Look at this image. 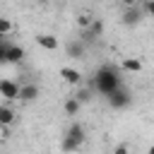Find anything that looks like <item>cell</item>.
<instances>
[{"instance_id":"cell-6","label":"cell","mask_w":154,"mask_h":154,"mask_svg":"<svg viewBox=\"0 0 154 154\" xmlns=\"http://www.w3.org/2000/svg\"><path fill=\"white\" fill-rule=\"evenodd\" d=\"M41 96V89H38V84H34V82H26V84H19V101H24V103H31V101H36Z\"/></svg>"},{"instance_id":"cell-14","label":"cell","mask_w":154,"mask_h":154,"mask_svg":"<svg viewBox=\"0 0 154 154\" xmlns=\"http://www.w3.org/2000/svg\"><path fill=\"white\" fill-rule=\"evenodd\" d=\"M63 108H65V113H67V116H77V113H79V108H82V103H79L75 96H70V99L65 101V106H63Z\"/></svg>"},{"instance_id":"cell-7","label":"cell","mask_w":154,"mask_h":154,"mask_svg":"<svg viewBox=\"0 0 154 154\" xmlns=\"http://www.w3.org/2000/svg\"><path fill=\"white\" fill-rule=\"evenodd\" d=\"M0 96H5L7 101H17V96H19V84L14 82V79H0Z\"/></svg>"},{"instance_id":"cell-16","label":"cell","mask_w":154,"mask_h":154,"mask_svg":"<svg viewBox=\"0 0 154 154\" xmlns=\"http://www.w3.org/2000/svg\"><path fill=\"white\" fill-rule=\"evenodd\" d=\"M91 22H94V14H89V12H82V14H77V26H79L82 31H84V29H87Z\"/></svg>"},{"instance_id":"cell-5","label":"cell","mask_w":154,"mask_h":154,"mask_svg":"<svg viewBox=\"0 0 154 154\" xmlns=\"http://www.w3.org/2000/svg\"><path fill=\"white\" fill-rule=\"evenodd\" d=\"M142 14H144V10L140 5H128L125 12H123V24L125 26H137L142 22Z\"/></svg>"},{"instance_id":"cell-8","label":"cell","mask_w":154,"mask_h":154,"mask_svg":"<svg viewBox=\"0 0 154 154\" xmlns=\"http://www.w3.org/2000/svg\"><path fill=\"white\" fill-rule=\"evenodd\" d=\"M60 77L70 84V87H82V72L79 70H75V67H60Z\"/></svg>"},{"instance_id":"cell-10","label":"cell","mask_w":154,"mask_h":154,"mask_svg":"<svg viewBox=\"0 0 154 154\" xmlns=\"http://www.w3.org/2000/svg\"><path fill=\"white\" fill-rule=\"evenodd\" d=\"M24 55H26V51H24L19 43H10V48H7V60H5V63H22Z\"/></svg>"},{"instance_id":"cell-11","label":"cell","mask_w":154,"mask_h":154,"mask_svg":"<svg viewBox=\"0 0 154 154\" xmlns=\"http://www.w3.org/2000/svg\"><path fill=\"white\" fill-rule=\"evenodd\" d=\"M17 120V113H14V108H10V106H0V128H7V125H12Z\"/></svg>"},{"instance_id":"cell-3","label":"cell","mask_w":154,"mask_h":154,"mask_svg":"<svg viewBox=\"0 0 154 154\" xmlns=\"http://www.w3.org/2000/svg\"><path fill=\"white\" fill-rule=\"evenodd\" d=\"M106 101H108V106H111V108L123 111V108H128V106L132 103V94H130V89L123 84V87H120V89H116L111 96H106Z\"/></svg>"},{"instance_id":"cell-15","label":"cell","mask_w":154,"mask_h":154,"mask_svg":"<svg viewBox=\"0 0 154 154\" xmlns=\"http://www.w3.org/2000/svg\"><path fill=\"white\" fill-rule=\"evenodd\" d=\"M91 96H94V91H91V87H84V89H77V94H75V99H77L79 103H87V101H91Z\"/></svg>"},{"instance_id":"cell-18","label":"cell","mask_w":154,"mask_h":154,"mask_svg":"<svg viewBox=\"0 0 154 154\" xmlns=\"http://www.w3.org/2000/svg\"><path fill=\"white\" fill-rule=\"evenodd\" d=\"M12 29H14L12 19H7V17H0V36H7Z\"/></svg>"},{"instance_id":"cell-1","label":"cell","mask_w":154,"mask_h":154,"mask_svg":"<svg viewBox=\"0 0 154 154\" xmlns=\"http://www.w3.org/2000/svg\"><path fill=\"white\" fill-rule=\"evenodd\" d=\"M123 87V72L120 67L111 65V63H103L94 77H91V91L94 94H101V96H111L116 89Z\"/></svg>"},{"instance_id":"cell-9","label":"cell","mask_w":154,"mask_h":154,"mask_svg":"<svg viewBox=\"0 0 154 154\" xmlns=\"http://www.w3.org/2000/svg\"><path fill=\"white\" fill-rule=\"evenodd\" d=\"M36 43L43 48V51H58V38L53 34H38L36 36Z\"/></svg>"},{"instance_id":"cell-13","label":"cell","mask_w":154,"mask_h":154,"mask_svg":"<svg viewBox=\"0 0 154 154\" xmlns=\"http://www.w3.org/2000/svg\"><path fill=\"white\" fill-rule=\"evenodd\" d=\"M120 70H128V72H140V70H142V60H140V58H123Z\"/></svg>"},{"instance_id":"cell-19","label":"cell","mask_w":154,"mask_h":154,"mask_svg":"<svg viewBox=\"0 0 154 154\" xmlns=\"http://www.w3.org/2000/svg\"><path fill=\"white\" fill-rule=\"evenodd\" d=\"M113 154H130V147L128 144H116L113 147Z\"/></svg>"},{"instance_id":"cell-21","label":"cell","mask_w":154,"mask_h":154,"mask_svg":"<svg viewBox=\"0 0 154 154\" xmlns=\"http://www.w3.org/2000/svg\"><path fill=\"white\" fill-rule=\"evenodd\" d=\"M147 154H154V144H152V147H149V149H147Z\"/></svg>"},{"instance_id":"cell-12","label":"cell","mask_w":154,"mask_h":154,"mask_svg":"<svg viewBox=\"0 0 154 154\" xmlns=\"http://www.w3.org/2000/svg\"><path fill=\"white\" fill-rule=\"evenodd\" d=\"M84 51H87V43H82V41H70L67 43V55L70 58H82Z\"/></svg>"},{"instance_id":"cell-2","label":"cell","mask_w":154,"mask_h":154,"mask_svg":"<svg viewBox=\"0 0 154 154\" xmlns=\"http://www.w3.org/2000/svg\"><path fill=\"white\" fill-rule=\"evenodd\" d=\"M84 140H87V135H84V125H82V123H77V120H72V123L67 125V130H65L63 140H60V149H63L65 154L77 152V149L84 144Z\"/></svg>"},{"instance_id":"cell-4","label":"cell","mask_w":154,"mask_h":154,"mask_svg":"<svg viewBox=\"0 0 154 154\" xmlns=\"http://www.w3.org/2000/svg\"><path fill=\"white\" fill-rule=\"evenodd\" d=\"M101 34H103V19L94 17V22L82 31V38H79V41H82V43H91V41H96Z\"/></svg>"},{"instance_id":"cell-20","label":"cell","mask_w":154,"mask_h":154,"mask_svg":"<svg viewBox=\"0 0 154 154\" xmlns=\"http://www.w3.org/2000/svg\"><path fill=\"white\" fill-rule=\"evenodd\" d=\"M142 10H144L147 14H152V17H154V0H149V2H144V5H142Z\"/></svg>"},{"instance_id":"cell-17","label":"cell","mask_w":154,"mask_h":154,"mask_svg":"<svg viewBox=\"0 0 154 154\" xmlns=\"http://www.w3.org/2000/svg\"><path fill=\"white\" fill-rule=\"evenodd\" d=\"M12 41H7V36H0V65H5L7 60V48H10Z\"/></svg>"}]
</instances>
